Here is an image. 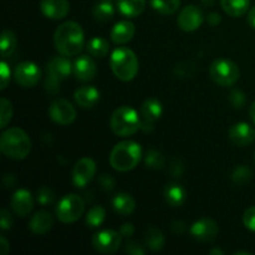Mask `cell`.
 <instances>
[{
    "label": "cell",
    "mask_w": 255,
    "mask_h": 255,
    "mask_svg": "<svg viewBox=\"0 0 255 255\" xmlns=\"http://www.w3.org/2000/svg\"><path fill=\"white\" fill-rule=\"evenodd\" d=\"M55 47L64 56L79 55L84 49L85 35L81 25L76 21H66L60 25L54 35Z\"/></svg>",
    "instance_id": "cell-1"
},
{
    "label": "cell",
    "mask_w": 255,
    "mask_h": 255,
    "mask_svg": "<svg viewBox=\"0 0 255 255\" xmlns=\"http://www.w3.org/2000/svg\"><path fill=\"white\" fill-rule=\"evenodd\" d=\"M0 151L12 159H24L31 151V141L24 129L10 127L0 137Z\"/></svg>",
    "instance_id": "cell-2"
},
{
    "label": "cell",
    "mask_w": 255,
    "mask_h": 255,
    "mask_svg": "<svg viewBox=\"0 0 255 255\" xmlns=\"http://www.w3.org/2000/svg\"><path fill=\"white\" fill-rule=\"evenodd\" d=\"M142 158V148L137 142L122 141L112 148L110 163L119 172H128L136 168Z\"/></svg>",
    "instance_id": "cell-3"
},
{
    "label": "cell",
    "mask_w": 255,
    "mask_h": 255,
    "mask_svg": "<svg viewBox=\"0 0 255 255\" xmlns=\"http://www.w3.org/2000/svg\"><path fill=\"white\" fill-rule=\"evenodd\" d=\"M111 70L121 81H131L138 72V60L128 47H119L111 55Z\"/></svg>",
    "instance_id": "cell-4"
},
{
    "label": "cell",
    "mask_w": 255,
    "mask_h": 255,
    "mask_svg": "<svg viewBox=\"0 0 255 255\" xmlns=\"http://www.w3.org/2000/svg\"><path fill=\"white\" fill-rule=\"evenodd\" d=\"M111 129L120 137H129L141 128V117L129 106H122L115 110L111 116Z\"/></svg>",
    "instance_id": "cell-5"
},
{
    "label": "cell",
    "mask_w": 255,
    "mask_h": 255,
    "mask_svg": "<svg viewBox=\"0 0 255 255\" xmlns=\"http://www.w3.org/2000/svg\"><path fill=\"white\" fill-rule=\"evenodd\" d=\"M74 71V66L65 56H55L46 65V90L51 94H57L59 85L62 80L67 79Z\"/></svg>",
    "instance_id": "cell-6"
},
{
    "label": "cell",
    "mask_w": 255,
    "mask_h": 255,
    "mask_svg": "<svg viewBox=\"0 0 255 255\" xmlns=\"http://www.w3.org/2000/svg\"><path fill=\"white\" fill-rule=\"evenodd\" d=\"M209 75L219 86H233L241 77V71L232 60L217 59L212 62Z\"/></svg>",
    "instance_id": "cell-7"
},
{
    "label": "cell",
    "mask_w": 255,
    "mask_h": 255,
    "mask_svg": "<svg viewBox=\"0 0 255 255\" xmlns=\"http://www.w3.org/2000/svg\"><path fill=\"white\" fill-rule=\"evenodd\" d=\"M85 211V202L77 194H66L60 199L56 207V216L65 224L75 223L81 218Z\"/></svg>",
    "instance_id": "cell-8"
},
{
    "label": "cell",
    "mask_w": 255,
    "mask_h": 255,
    "mask_svg": "<svg viewBox=\"0 0 255 255\" xmlns=\"http://www.w3.org/2000/svg\"><path fill=\"white\" fill-rule=\"evenodd\" d=\"M121 243V233L116 231H112V229H105V231L97 232L92 237V247L95 248V251L102 254L116 253L120 249Z\"/></svg>",
    "instance_id": "cell-9"
},
{
    "label": "cell",
    "mask_w": 255,
    "mask_h": 255,
    "mask_svg": "<svg viewBox=\"0 0 255 255\" xmlns=\"http://www.w3.org/2000/svg\"><path fill=\"white\" fill-rule=\"evenodd\" d=\"M49 116L55 124L67 126V125H71L76 119V110L66 100L57 99L50 104Z\"/></svg>",
    "instance_id": "cell-10"
},
{
    "label": "cell",
    "mask_w": 255,
    "mask_h": 255,
    "mask_svg": "<svg viewBox=\"0 0 255 255\" xmlns=\"http://www.w3.org/2000/svg\"><path fill=\"white\" fill-rule=\"evenodd\" d=\"M162 104L156 99H148L141 106V128L144 132H152L154 129V125L161 119Z\"/></svg>",
    "instance_id": "cell-11"
},
{
    "label": "cell",
    "mask_w": 255,
    "mask_h": 255,
    "mask_svg": "<svg viewBox=\"0 0 255 255\" xmlns=\"http://www.w3.org/2000/svg\"><path fill=\"white\" fill-rule=\"evenodd\" d=\"M204 21V15L203 11L199 6L197 5H187L183 9L181 10L178 15V26L181 27L183 31L191 32L194 30L199 29L201 25Z\"/></svg>",
    "instance_id": "cell-12"
},
{
    "label": "cell",
    "mask_w": 255,
    "mask_h": 255,
    "mask_svg": "<svg viewBox=\"0 0 255 255\" xmlns=\"http://www.w3.org/2000/svg\"><path fill=\"white\" fill-rule=\"evenodd\" d=\"M96 174V163L89 157L79 159L72 171V182L77 188H84Z\"/></svg>",
    "instance_id": "cell-13"
},
{
    "label": "cell",
    "mask_w": 255,
    "mask_h": 255,
    "mask_svg": "<svg viewBox=\"0 0 255 255\" xmlns=\"http://www.w3.org/2000/svg\"><path fill=\"white\" fill-rule=\"evenodd\" d=\"M15 80L22 87H34L41 79V70L36 64L30 61H24L19 64L15 69Z\"/></svg>",
    "instance_id": "cell-14"
},
{
    "label": "cell",
    "mask_w": 255,
    "mask_h": 255,
    "mask_svg": "<svg viewBox=\"0 0 255 255\" xmlns=\"http://www.w3.org/2000/svg\"><path fill=\"white\" fill-rule=\"evenodd\" d=\"M191 236L199 242H212L218 236L219 227L216 221L209 218L199 219L192 224Z\"/></svg>",
    "instance_id": "cell-15"
},
{
    "label": "cell",
    "mask_w": 255,
    "mask_h": 255,
    "mask_svg": "<svg viewBox=\"0 0 255 255\" xmlns=\"http://www.w3.org/2000/svg\"><path fill=\"white\" fill-rule=\"evenodd\" d=\"M228 136L234 144L246 147L255 141V129L246 122H238V124H234L233 126H231Z\"/></svg>",
    "instance_id": "cell-16"
},
{
    "label": "cell",
    "mask_w": 255,
    "mask_h": 255,
    "mask_svg": "<svg viewBox=\"0 0 255 255\" xmlns=\"http://www.w3.org/2000/svg\"><path fill=\"white\" fill-rule=\"evenodd\" d=\"M40 10L49 19L60 20L69 12L70 2L69 0H41Z\"/></svg>",
    "instance_id": "cell-17"
},
{
    "label": "cell",
    "mask_w": 255,
    "mask_h": 255,
    "mask_svg": "<svg viewBox=\"0 0 255 255\" xmlns=\"http://www.w3.org/2000/svg\"><path fill=\"white\" fill-rule=\"evenodd\" d=\"M96 64L94 60L87 55L77 57L74 64V75L77 80L82 82L91 81L96 76Z\"/></svg>",
    "instance_id": "cell-18"
},
{
    "label": "cell",
    "mask_w": 255,
    "mask_h": 255,
    "mask_svg": "<svg viewBox=\"0 0 255 255\" xmlns=\"http://www.w3.org/2000/svg\"><path fill=\"white\" fill-rule=\"evenodd\" d=\"M11 208L19 217H25L34 208V199L26 189H19L11 197Z\"/></svg>",
    "instance_id": "cell-19"
},
{
    "label": "cell",
    "mask_w": 255,
    "mask_h": 255,
    "mask_svg": "<svg viewBox=\"0 0 255 255\" xmlns=\"http://www.w3.org/2000/svg\"><path fill=\"white\" fill-rule=\"evenodd\" d=\"M134 31H136V29H134V25L131 21L122 20V21L115 24L110 36H111L112 42L117 45H124L131 41L132 37L134 36Z\"/></svg>",
    "instance_id": "cell-20"
},
{
    "label": "cell",
    "mask_w": 255,
    "mask_h": 255,
    "mask_svg": "<svg viewBox=\"0 0 255 255\" xmlns=\"http://www.w3.org/2000/svg\"><path fill=\"white\" fill-rule=\"evenodd\" d=\"M74 97L81 109H91L99 102L100 92L94 86H81L75 91Z\"/></svg>",
    "instance_id": "cell-21"
},
{
    "label": "cell",
    "mask_w": 255,
    "mask_h": 255,
    "mask_svg": "<svg viewBox=\"0 0 255 255\" xmlns=\"http://www.w3.org/2000/svg\"><path fill=\"white\" fill-rule=\"evenodd\" d=\"M29 227L34 234L44 236V234H46L52 227L51 214L46 211L37 212V213H35L34 216L31 217V219H30Z\"/></svg>",
    "instance_id": "cell-22"
},
{
    "label": "cell",
    "mask_w": 255,
    "mask_h": 255,
    "mask_svg": "<svg viewBox=\"0 0 255 255\" xmlns=\"http://www.w3.org/2000/svg\"><path fill=\"white\" fill-rule=\"evenodd\" d=\"M112 207L115 212L121 216H129L136 209V202L128 193H119L112 199Z\"/></svg>",
    "instance_id": "cell-23"
},
{
    "label": "cell",
    "mask_w": 255,
    "mask_h": 255,
    "mask_svg": "<svg viewBox=\"0 0 255 255\" xmlns=\"http://www.w3.org/2000/svg\"><path fill=\"white\" fill-rule=\"evenodd\" d=\"M120 12L126 17H137L143 12L146 0H117Z\"/></svg>",
    "instance_id": "cell-24"
},
{
    "label": "cell",
    "mask_w": 255,
    "mask_h": 255,
    "mask_svg": "<svg viewBox=\"0 0 255 255\" xmlns=\"http://www.w3.org/2000/svg\"><path fill=\"white\" fill-rule=\"evenodd\" d=\"M164 198L171 207H181L186 202V189L179 184H168L164 189Z\"/></svg>",
    "instance_id": "cell-25"
},
{
    "label": "cell",
    "mask_w": 255,
    "mask_h": 255,
    "mask_svg": "<svg viewBox=\"0 0 255 255\" xmlns=\"http://www.w3.org/2000/svg\"><path fill=\"white\" fill-rule=\"evenodd\" d=\"M221 5L227 14L239 17L249 10L251 0H221Z\"/></svg>",
    "instance_id": "cell-26"
},
{
    "label": "cell",
    "mask_w": 255,
    "mask_h": 255,
    "mask_svg": "<svg viewBox=\"0 0 255 255\" xmlns=\"http://www.w3.org/2000/svg\"><path fill=\"white\" fill-rule=\"evenodd\" d=\"M144 243L152 252H159L163 249L166 241L159 229L151 227L147 229L146 234H144Z\"/></svg>",
    "instance_id": "cell-27"
},
{
    "label": "cell",
    "mask_w": 255,
    "mask_h": 255,
    "mask_svg": "<svg viewBox=\"0 0 255 255\" xmlns=\"http://www.w3.org/2000/svg\"><path fill=\"white\" fill-rule=\"evenodd\" d=\"M17 45V39L11 30L6 29L2 31L1 39H0V50H1V56L9 57L15 51Z\"/></svg>",
    "instance_id": "cell-28"
},
{
    "label": "cell",
    "mask_w": 255,
    "mask_h": 255,
    "mask_svg": "<svg viewBox=\"0 0 255 255\" xmlns=\"http://www.w3.org/2000/svg\"><path fill=\"white\" fill-rule=\"evenodd\" d=\"M110 44L104 37H94L87 42V51L91 56L104 57L109 54Z\"/></svg>",
    "instance_id": "cell-29"
},
{
    "label": "cell",
    "mask_w": 255,
    "mask_h": 255,
    "mask_svg": "<svg viewBox=\"0 0 255 255\" xmlns=\"http://www.w3.org/2000/svg\"><path fill=\"white\" fill-rule=\"evenodd\" d=\"M151 6L162 15H172L181 6V0H151Z\"/></svg>",
    "instance_id": "cell-30"
},
{
    "label": "cell",
    "mask_w": 255,
    "mask_h": 255,
    "mask_svg": "<svg viewBox=\"0 0 255 255\" xmlns=\"http://www.w3.org/2000/svg\"><path fill=\"white\" fill-rule=\"evenodd\" d=\"M115 7L112 2L110 1H101L97 2L94 7V16L97 21L107 22L114 17Z\"/></svg>",
    "instance_id": "cell-31"
},
{
    "label": "cell",
    "mask_w": 255,
    "mask_h": 255,
    "mask_svg": "<svg viewBox=\"0 0 255 255\" xmlns=\"http://www.w3.org/2000/svg\"><path fill=\"white\" fill-rule=\"evenodd\" d=\"M105 217H106V212H105L104 207H92L86 216L87 227H89V228H99V227L104 223Z\"/></svg>",
    "instance_id": "cell-32"
},
{
    "label": "cell",
    "mask_w": 255,
    "mask_h": 255,
    "mask_svg": "<svg viewBox=\"0 0 255 255\" xmlns=\"http://www.w3.org/2000/svg\"><path fill=\"white\" fill-rule=\"evenodd\" d=\"M252 178H253V171L244 164L237 167L232 173V181L237 186H244V184L249 183Z\"/></svg>",
    "instance_id": "cell-33"
},
{
    "label": "cell",
    "mask_w": 255,
    "mask_h": 255,
    "mask_svg": "<svg viewBox=\"0 0 255 255\" xmlns=\"http://www.w3.org/2000/svg\"><path fill=\"white\" fill-rule=\"evenodd\" d=\"M164 162H166V158H164L163 153L157 149H149L144 157V163L149 168L161 169L164 166Z\"/></svg>",
    "instance_id": "cell-34"
},
{
    "label": "cell",
    "mask_w": 255,
    "mask_h": 255,
    "mask_svg": "<svg viewBox=\"0 0 255 255\" xmlns=\"http://www.w3.org/2000/svg\"><path fill=\"white\" fill-rule=\"evenodd\" d=\"M12 117V105L7 99H1V116H0V128H5Z\"/></svg>",
    "instance_id": "cell-35"
},
{
    "label": "cell",
    "mask_w": 255,
    "mask_h": 255,
    "mask_svg": "<svg viewBox=\"0 0 255 255\" xmlns=\"http://www.w3.org/2000/svg\"><path fill=\"white\" fill-rule=\"evenodd\" d=\"M55 201V193L51 188L49 187H41L37 191V202L41 206H49V204L54 203Z\"/></svg>",
    "instance_id": "cell-36"
},
{
    "label": "cell",
    "mask_w": 255,
    "mask_h": 255,
    "mask_svg": "<svg viewBox=\"0 0 255 255\" xmlns=\"http://www.w3.org/2000/svg\"><path fill=\"white\" fill-rule=\"evenodd\" d=\"M246 95L241 90H233L229 95V102H231L234 109H242L246 105Z\"/></svg>",
    "instance_id": "cell-37"
},
{
    "label": "cell",
    "mask_w": 255,
    "mask_h": 255,
    "mask_svg": "<svg viewBox=\"0 0 255 255\" xmlns=\"http://www.w3.org/2000/svg\"><path fill=\"white\" fill-rule=\"evenodd\" d=\"M243 223L246 228H248L249 231L255 232V206L251 207V208H248L244 212Z\"/></svg>",
    "instance_id": "cell-38"
},
{
    "label": "cell",
    "mask_w": 255,
    "mask_h": 255,
    "mask_svg": "<svg viewBox=\"0 0 255 255\" xmlns=\"http://www.w3.org/2000/svg\"><path fill=\"white\" fill-rule=\"evenodd\" d=\"M1 70H0V75H1V84H0V90H5L10 82V67L5 61H1L0 64Z\"/></svg>",
    "instance_id": "cell-39"
},
{
    "label": "cell",
    "mask_w": 255,
    "mask_h": 255,
    "mask_svg": "<svg viewBox=\"0 0 255 255\" xmlns=\"http://www.w3.org/2000/svg\"><path fill=\"white\" fill-rule=\"evenodd\" d=\"M99 184L105 191H112L115 188V179L109 174H102L99 179Z\"/></svg>",
    "instance_id": "cell-40"
},
{
    "label": "cell",
    "mask_w": 255,
    "mask_h": 255,
    "mask_svg": "<svg viewBox=\"0 0 255 255\" xmlns=\"http://www.w3.org/2000/svg\"><path fill=\"white\" fill-rule=\"evenodd\" d=\"M0 226H1L2 231H7L12 226V219L10 217V213L7 211H5V209H2L0 212Z\"/></svg>",
    "instance_id": "cell-41"
},
{
    "label": "cell",
    "mask_w": 255,
    "mask_h": 255,
    "mask_svg": "<svg viewBox=\"0 0 255 255\" xmlns=\"http://www.w3.org/2000/svg\"><path fill=\"white\" fill-rule=\"evenodd\" d=\"M126 253L129 255H144V249L141 246H138L134 242H127L126 244Z\"/></svg>",
    "instance_id": "cell-42"
},
{
    "label": "cell",
    "mask_w": 255,
    "mask_h": 255,
    "mask_svg": "<svg viewBox=\"0 0 255 255\" xmlns=\"http://www.w3.org/2000/svg\"><path fill=\"white\" fill-rule=\"evenodd\" d=\"M169 171L173 174V177H181V174L183 173V166H182V163L178 159H174L172 162V166L169 167Z\"/></svg>",
    "instance_id": "cell-43"
},
{
    "label": "cell",
    "mask_w": 255,
    "mask_h": 255,
    "mask_svg": "<svg viewBox=\"0 0 255 255\" xmlns=\"http://www.w3.org/2000/svg\"><path fill=\"white\" fill-rule=\"evenodd\" d=\"M120 233H121V236L124 237V238H129V237H132L134 234L133 224L125 223L124 226L121 227V229H120Z\"/></svg>",
    "instance_id": "cell-44"
},
{
    "label": "cell",
    "mask_w": 255,
    "mask_h": 255,
    "mask_svg": "<svg viewBox=\"0 0 255 255\" xmlns=\"http://www.w3.org/2000/svg\"><path fill=\"white\" fill-rule=\"evenodd\" d=\"M207 20H208V22L212 25V26H217V25L222 21V17L218 12H209Z\"/></svg>",
    "instance_id": "cell-45"
},
{
    "label": "cell",
    "mask_w": 255,
    "mask_h": 255,
    "mask_svg": "<svg viewBox=\"0 0 255 255\" xmlns=\"http://www.w3.org/2000/svg\"><path fill=\"white\" fill-rule=\"evenodd\" d=\"M172 231L176 234H183L184 231H186V224L179 221L173 222V224H172Z\"/></svg>",
    "instance_id": "cell-46"
},
{
    "label": "cell",
    "mask_w": 255,
    "mask_h": 255,
    "mask_svg": "<svg viewBox=\"0 0 255 255\" xmlns=\"http://www.w3.org/2000/svg\"><path fill=\"white\" fill-rule=\"evenodd\" d=\"M9 243L4 237H0V253L1 255H6L9 253Z\"/></svg>",
    "instance_id": "cell-47"
},
{
    "label": "cell",
    "mask_w": 255,
    "mask_h": 255,
    "mask_svg": "<svg viewBox=\"0 0 255 255\" xmlns=\"http://www.w3.org/2000/svg\"><path fill=\"white\" fill-rule=\"evenodd\" d=\"M248 22H249V25H251L252 27H254V29H255V6L252 7L251 11H249Z\"/></svg>",
    "instance_id": "cell-48"
},
{
    "label": "cell",
    "mask_w": 255,
    "mask_h": 255,
    "mask_svg": "<svg viewBox=\"0 0 255 255\" xmlns=\"http://www.w3.org/2000/svg\"><path fill=\"white\" fill-rule=\"evenodd\" d=\"M249 116H251L252 121H253L255 124V101L253 102V104H252L251 110H249Z\"/></svg>",
    "instance_id": "cell-49"
},
{
    "label": "cell",
    "mask_w": 255,
    "mask_h": 255,
    "mask_svg": "<svg viewBox=\"0 0 255 255\" xmlns=\"http://www.w3.org/2000/svg\"><path fill=\"white\" fill-rule=\"evenodd\" d=\"M201 1L204 6H213L214 2H216V0H201Z\"/></svg>",
    "instance_id": "cell-50"
},
{
    "label": "cell",
    "mask_w": 255,
    "mask_h": 255,
    "mask_svg": "<svg viewBox=\"0 0 255 255\" xmlns=\"http://www.w3.org/2000/svg\"><path fill=\"white\" fill-rule=\"evenodd\" d=\"M209 254L213 255V254H219V255H223V251H221V249H213V251L209 252Z\"/></svg>",
    "instance_id": "cell-51"
},
{
    "label": "cell",
    "mask_w": 255,
    "mask_h": 255,
    "mask_svg": "<svg viewBox=\"0 0 255 255\" xmlns=\"http://www.w3.org/2000/svg\"><path fill=\"white\" fill-rule=\"evenodd\" d=\"M236 255H239V254H246V255H251V253H248V252H237V253H234Z\"/></svg>",
    "instance_id": "cell-52"
},
{
    "label": "cell",
    "mask_w": 255,
    "mask_h": 255,
    "mask_svg": "<svg viewBox=\"0 0 255 255\" xmlns=\"http://www.w3.org/2000/svg\"><path fill=\"white\" fill-rule=\"evenodd\" d=\"M101 1H110V2H112V1H114V0H97V2H101Z\"/></svg>",
    "instance_id": "cell-53"
}]
</instances>
